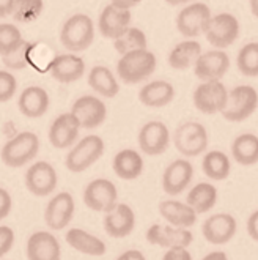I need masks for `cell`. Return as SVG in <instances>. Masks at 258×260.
Segmentation results:
<instances>
[{
	"label": "cell",
	"instance_id": "obj_20",
	"mask_svg": "<svg viewBox=\"0 0 258 260\" xmlns=\"http://www.w3.org/2000/svg\"><path fill=\"white\" fill-rule=\"evenodd\" d=\"M79 129V121L71 112L62 114L52 121L49 128V142L58 150L69 148L78 141Z\"/></svg>",
	"mask_w": 258,
	"mask_h": 260
},
{
	"label": "cell",
	"instance_id": "obj_27",
	"mask_svg": "<svg viewBox=\"0 0 258 260\" xmlns=\"http://www.w3.org/2000/svg\"><path fill=\"white\" fill-rule=\"evenodd\" d=\"M65 240L76 251L87 254V255H92V257L104 255L105 249H107L105 248V243L101 238L88 234L87 231H84V229H78V227L68 231L65 235Z\"/></svg>",
	"mask_w": 258,
	"mask_h": 260
},
{
	"label": "cell",
	"instance_id": "obj_10",
	"mask_svg": "<svg viewBox=\"0 0 258 260\" xmlns=\"http://www.w3.org/2000/svg\"><path fill=\"white\" fill-rule=\"evenodd\" d=\"M227 91L225 85L220 81L203 82L194 91V104L200 112L206 115H214L222 112L227 103Z\"/></svg>",
	"mask_w": 258,
	"mask_h": 260
},
{
	"label": "cell",
	"instance_id": "obj_34",
	"mask_svg": "<svg viewBox=\"0 0 258 260\" xmlns=\"http://www.w3.org/2000/svg\"><path fill=\"white\" fill-rule=\"evenodd\" d=\"M114 48L121 55L132 52V51L146 49V37L140 28L129 27L123 35L114 40Z\"/></svg>",
	"mask_w": 258,
	"mask_h": 260
},
{
	"label": "cell",
	"instance_id": "obj_42",
	"mask_svg": "<svg viewBox=\"0 0 258 260\" xmlns=\"http://www.w3.org/2000/svg\"><path fill=\"white\" fill-rule=\"evenodd\" d=\"M162 260H192L191 252L188 251V248H170L167 249V252L164 254Z\"/></svg>",
	"mask_w": 258,
	"mask_h": 260
},
{
	"label": "cell",
	"instance_id": "obj_5",
	"mask_svg": "<svg viewBox=\"0 0 258 260\" xmlns=\"http://www.w3.org/2000/svg\"><path fill=\"white\" fill-rule=\"evenodd\" d=\"M173 144L183 156H199L208 147V131L199 121H185L176 128Z\"/></svg>",
	"mask_w": 258,
	"mask_h": 260
},
{
	"label": "cell",
	"instance_id": "obj_33",
	"mask_svg": "<svg viewBox=\"0 0 258 260\" xmlns=\"http://www.w3.org/2000/svg\"><path fill=\"white\" fill-rule=\"evenodd\" d=\"M202 169L205 175L214 181H222L230 175L232 164L229 156L220 150H212L208 151L203 161H202Z\"/></svg>",
	"mask_w": 258,
	"mask_h": 260
},
{
	"label": "cell",
	"instance_id": "obj_12",
	"mask_svg": "<svg viewBox=\"0 0 258 260\" xmlns=\"http://www.w3.org/2000/svg\"><path fill=\"white\" fill-rule=\"evenodd\" d=\"M146 241L159 248H188L194 235L188 229H178L169 224H153L146 231Z\"/></svg>",
	"mask_w": 258,
	"mask_h": 260
},
{
	"label": "cell",
	"instance_id": "obj_11",
	"mask_svg": "<svg viewBox=\"0 0 258 260\" xmlns=\"http://www.w3.org/2000/svg\"><path fill=\"white\" fill-rule=\"evenodd\" d=\"M71 114L78 118L81 128L95 129L104 123L105 117H107V109L99 98L85 95L74 101Z\"/></svg>",
	"mask_w": 258,
	"mask_h": 260
},
{
	"label": "cell",
	"instance_id": "obj_21",
	"mask_svg": "<svg viewBox=\"0 0 258 260\" xmlns=\"http://www.w3.org/2000/svg\"><path fill=\"white\" fill-rule=\"evenodd\" d=\"M62 248L58 240L46 231L35 232L27 240V260H60Z\"/></svg>",
	"mask_w": 258,
	"mask_h": 260
},
{
	"label": "cell",
	"instance_id": "obj_22",
	"mask_svg": "<svg viewBox=\"0 0 258 260\" xmlns=\"http://www.w3.org/2000/svg\"><path fill=\"white\" fill-rule=\"evenodd\" d=\"M131 24V11L129 10H118L112 5H107L99 14V34L104 38L117 40L129 28Z\"/></svg>",
	"mask_w": 258,
	"mask_h": 260
},
{
	"label": "cell",
	"instance_id": "obj_6",
	"mask_svg": "<svg viewBox=\"0 0 258 260\" xmlns=\"http://www.w3.org/2000/svg\"><path fill=\"white\" fill-rule=\"evenodd\" d=\"M256 104V90L250 85H238L232 91H229L225 108L220 114L229 121H244L255 112Z\"/></svg>",
	"mask_w": 258,
	"mask_h": 260
},
{
	"label": "cell",
	"instance_id": "obj_28",
	"mask_svg": "<svg viewBox=\"0 0 258 260\" xmlns=\"http://www.w3.org/2000/svg\"><path fill=\"white\" fill-rule=\"evenodd\" d=\"M112 167L121 180H135L143 172V159L135 150L125 148L115 155Z\"/></svg>",
	"mask_w": 258,
	"mask_h": 260
},
{
	"label": "cell",
	"instance_id": "obj_8",
	"mask_svg": "<svg viewBox=\"0 0 258 260\" xmlns=\"http://www.w3.org/2000/svg\"><path fill=\"white\" fill-rule=\"evenodd\" d=\"M118 191L107 178H96L90 181L84 189V204L93 211L107 213L117 205Z\"/></svg>",
	"mask_w": 258,
	"mask_h": 260
},
{
	"label": "cell",
	"instance_id": "obj_49",
	"mask_svg": "<svg viewBox=\"0 0 258 260\" xmlns=\"http://www.w3.org/2000/svg\"><path fill=\"white\" fill-rule=\"evenodd\" d=\"M256 2L258 0H250V7H252V14L256 18L258 16V8H256Z\"/></svg>",
	"mask_w": 258,
	"mask_h": 260
},
{
	"label": "cell",
	"instance_id": "obj_25",
	"mask_svg": "<svg viewBox=\"0 0 258 260\" xmlns=\"http://www.w3.org/2000/svg\"><path fill=\"white\" fill-rule=\"evenodd\" d=\"M159 215L169 225L178 229H189L197 222V213L186 202L179 201H162L159 204Z\"/></svg>",
	"mask_w": 258,
	"mask_h": 260
},
{
	"label": "cell",
	"instance_id": "obj_7",
	"mask_svg": "<svg viewBox=\"0 0 258 260\" xmlns=\"http://www.w3.org/2000/svg\"><path fill=\"white\" fill-rule=\"evenodd\" d=\"M239 35V22L229 13H222L217 16H211L206 30H205V37L209 44H212L217 49H225L232 46Z\"/></svg>",
	"mask_w": 258,
	"mask_h": 260
},
{
	"label": "cell",
	"instance_id": "obj_23",
	"mask_svg": "<svg viewBox=\"0 0 258 260\" xmlns=\"http://www.w3.org/2000/svg\"><path fill=\"white\" fill-rule=\"evenodd\" d=\"M51 76L62 84H71L79 81L85 73L84 60L74 54L57 55L49 65Z\"/></svg>",
	"mask_w": 258,
	"mask_h": 260
},
{
	"label": "cell",
	"instance_id": "obj_2",
	"mask_svg": "<svg viewBox=\"0 0 258 260\" xmlns=\"http://www.w3.org/2000/svg\"><path fill=\"white\" fill-rule=\"evenodd\" d=\"M38 151H40L38 136L32 131H22L11 137L2 147L0 158H2L4 164H7L8 167L18 169V167H22L24 164L35 159Z\"/></svg>",
	"mask_w": 258,
	"mask_h": 260
},
{
	"label": "cell",
	"instance_id": "obj_3",
	"mask_svg": "<svg viewBox=\"0 0 258 260\" xmlns=\"http://www.w3.org/2000/svg\"><path fill=\"white\" fill-rule=\"evenodd\" d=\"M95 38L93 21L87 14H74L60 30V41L71 52H81L90 48Z\"/></svg>",
	"mask_w": 258,
	"mask_h": 260
},
{
	"label": "cell",
	"instance_id": "obj_41",
	"mask_svg": "<svg viewBox=\"0 0 258 260\" xmlns=\"http://www.w3.org/2000/svg\"><path fill=\"white\" fill-rule=\"evenodd\" d=\"M11 208H13V199L10 192L4 188H0V221L10 215Z\"/></svg>",
	"mask_w": 258,
	"mask_h": 260
},
{
	"label": "cell",
	"instance_id": "obj_15",
	"mask_svg": "<svg viewBox=\"0 0 258 260\" xmlns=\"http://www.w3.org/2000/svg\"><path fill=\"white\" fill-rule=\"evenodd\" d=\"M170 144V131L162 121L153 120L145 123L139 133V147L150 156H158L167 150Z\"/></svg>",
	"mask_w": 258,
	"mask_h": 260
},
{
	"label": "cell",
	"instance_id": "obj_14",
	"mask_svg": "<svg viewBox=\"0 0 258 260\" xmlns=\"http://www.w3.org/2000/svg\"><path fill=\"white\" fill-rule=\"evenodd\" d=\"M230 68V58L222 51H209L200 54L194 63L195 76L203 82L220 81Z\"/></svg>",
	"mask_w": 258,
	"mask_h": 260
},
{
	"label": "cell",
	"instance_id": "obj_19",
	"mask_svg": "<svg viewBox=\"0 0 258 260\" xmlns=\"http://www.w3.org/2000/svg\"><path fill=\"white\" fill-rule=\"evenodd\" d=\"M135 227V213L126 204H117L104 216V231L112 238H125Z\"/></svg>",
	"mask_w": 258,
	"mask_h": 260
},
{
	"label": "cell",
	"instance_id": "obj_39",
	"mask_svg": "<svg viewBox=\"0 0 258 260\" xmlns=\"http://www.w3.org/2000/svg\"><path fill=\"white\" fill-rule=\"evenodd\" d=\"M18 82L10 71H0V103L10 101L16 93Z\"/></svg>",
	"mask_w": 258,
	"mask_h": 260
},
{
	"label": "cell",
	"instance_id": "obj_37",
	"mask_svg": "<svg viewBox=\"0 0 258 260\" xmlns=\"http://www.w3.org/2000/svg\"><path fill=\"white\" fill-rule=\"evenodd\" d=\"M32 49H33L32 43L22 41L16 49L2 57L5 67L10 68V70H24V68H27L28 63H30V54H32Z\"/></svg>",
	"mask_w": 258,
	"mask_h": 260
},
{
	"label": "cell",
	"instance_id": "obj_48",
	"mask_svg": "<svg viewBox=\"0 0 258 260\" xmlns=\"http://www.w3.org/2000/svg\"><path fill=\"white\" fill-rule=\"evenodd\" d=\"M167 4L172 5V7H176V5H183V4H188L191 0H165Z\"/></svg>",
	"mask_w": 258,
	"mask_h": 260
},
{
	"label": "cell",
	"instance_id": "obj_47",
	"mask_svg": "<svg viewBox=\"0 0 258 260\" xmlns=\"http://www.w3.org/2000/svg\"><path fill=\"white\" fill-rule=\"evenodd\" d=\"M202 260H229L227 254L224 251H212L209 254H206Z\"/></svg>",
	"mask_w": 258,
	"mask_h": 260
},
{
	"label": "cell",
	"instance_id": "obj_46",
	"mask_svg": "<svg viewBox=\"0 0 258 260\" xmlns=\"http://www.w3.org/2000/svg\"><path fill=\"white\" fill-rule=\"evenodd\" d=\"M13 10V0H0V18L10 16Z\"/></svg>",
	"mask_w": 258,
	"mask_h": 260
},
{
	"label": "cell",
	"instance_id": "obj_32",
	"mask_svg": "<svg viewBox=\"0 0 258 260\" xmlns=\"http://www.w3.org/2000/svg\"><path fill=\"white\" fill-rule=\"evenodd\" d=\"M232 155L241 166H253L258 161V137L252 133L239 134L232 144Z\"/></svg>",
	"mask_w": 258,
	"mask_h": 260
},
{
	"label": "cell",
	"instance_id": "obj_13",
	"mask_svg": "<svg viewBox=\"0 0 258 260\" xmlns=\"http://www.w3.org/2000/svg\"><path fill=\"white\" fill-rule=\"evenodd\" d=\"M57 172L46 161H36L25 172V186L36 197H46L57 188Z\"/></svg>",
	"mask_w": 258,
	"mask_h": 260
},
{
	"label": "cell",
	"instance_id": "obj_44",
	"mask_svg": "<svg viewBox=\"0 0 258 260\" xmlns=\"http://www.w3.org/2000/svg\"><path fill=\"white\" fill-rule=\"evenodd\" d=\"M142 0H112V7L118 10H131L132 7H137Z\"/></svg>",
	"mask_w": 258,
	"mask_h": 260
},
{
	"label": "cell",
	"instance_id": "obj_40",
	"mask_svg": "<svg viewBox=\"0 0 258 260\" xmlns=\"http://www.w3.org/2000/svg\"><path fill=\"white\" fill-rule=\"evenodd\" d=\"M14 244V232L8 225H0V258L7 255Z\"/></svg>",
	"mask_w": 258,
	"mask_h": 260
},
{
	"label": "cell",
	"instance_id": "obj_43",
	"mask_svg": "<svg viewBox=\"0 0 258 260\" xmlns=\"http://www.w3.org/2000/svg\"><path fill=\"white\" fill-rule=\"evenodd\" d=\"M247 234L249 237L256 241L258 240V211H252V215L247 219Z\"/></svg>",
	"mask_w": 258,
	"mask_h": 260
},
{
	"label": "cell",
	"instance_id": "obj_24",
	"mask_svg": "<svg viewBox=\"0 0 258 260\" xmlns=\"http://www.w3.org/2000/svg\"><path fill=\"white\" fill-rule=\"evenodd\" d=\"M49 104H51V100H49L48 91L38 85L27 87L21 93L19 101H18L21 114L28 118L43 117L48 112Z\"/></svg>",
	"mask_w": 258,
	"mask_h": 260
},
{
	"label": "cell",
	"instance_id": "obj_36",
	"mask_svg": "<svg viewBox=\"0 0 258 260\" xmlns=\"http://www.w3.org/2000/svg\"><path fill=\"white\" fill-rule=\"evenodd\" d=\"M43 0H13L11 14L18 22H32L40 18Z\"/></svg>",
	"mask_w": 258,
	"mask_h": 260
},
{
	"label": "cell",
	"instance_id": "obj_17",
	"mask_svg": "<svg viewBox=\"0 0 258 260\" xmlns=\"http://www.w3.org/2000/svg\"><path fill=\"white\" fill-rule=\"evenodd\" d=\"M74 216V197L63 191L54 196L44 211V221L52 231H62Z\"/></svg>",
	"mask_w": 258,
	"mask_h": 260
},
{
	"label": "cell",
	"instance_id": "obj_18",
	"mask_svg": "<svg viewBox=\"0 0 258 260\" xmlns=\"http://www.w3.org/2000/svg\"><path fill=\"white\" fill-rule=\"evenodd\" d=\"M236 229L238 222L232 215H229V213H217V215L209 216L203 222L202 232L208 243L225 244L235 237Z\"/></svg>",
	"mask_w": 258,
	"mask_h": 260
},
{
	"label": "cell",
	"instance_id": "obj_45",
	"mask_svg": "<svg viewBox=\"0 0 258 260\" xmlns=\"http://www.w3.org/2000/svg\"><path fill=\"white\" fill-rule=\"evenodd\" d=\"M117 260H146V258H145V255L140 251L129 249V251H125L121 255H118Z\"/></svg>",
	"mask_w": 258,
	"mask_h": 260
},
{
	"label": "cell",
	"instance_id": "obj_38",
	"mask_svg": "<svg viewBox=\"0 0 258 260\" xmlns=\"http://www.w3.org/2000/svg\"><path fill=\"white\" fill-rule=\"evenodd\" d=\"M21 30L13 24H0V55H7L22 43Z\"/></svg>",
	"mask_w": 258,
	"mask_h": 260
},
{
	"label": "cell",
	"instance_id": "obj_30",
	"mask_svg": "<svg viewBox=\"0 0 258 260\" xmlns=\"http://www.w3.org/2000/svg\"><path fill=\"white\" fill-rule=\"evenodd\" d=\"M200 54H202V46L199 41L188 40L183 43H178L169 54V65L173 70H179V71L188 70L194 67L195 60L200 57Z\"/></svg>",
	"mask_w": 258,
	"mask_h": 260
},
{
	"label": "cell",
	"instance_id": "obj_29",
	"mask_svg": "<svg viewBox=\"0 0 258 260\" xmlns=\"http://www.w3.org/2000/svg\"><path fill=\"white\" fill-rule=\"evenodd\" d=\"M88 85L104 98H115L120 91V85L115 79L114 73L107 67H102V65L93 67L90 70Z\"/></svg>",
	"mask_w": 258,
	"mask_h": 260
},
{
	"label": "cell",
	"instance_id": "obj_1",
	"mask_svg": "<svg viewBox=\"0 0 258 260\" xmlns=\"http://www.w3.org/2000/svg\"><path fill=\"white\" fill-rule=\"evenodd\" d=\"M156 70V55L148 49L132 51L125 55L117 63L118 78L128 85L139 84L150 78Z\"/></svg>",
	"mask_w": 258,
	"mask_h": 260
},
{
	"label": "cell",
	"instance_id": "obj_16",
	"mask_svg": "<svg viewBox=\"0 0 258 260\" xmlns=\"http://www.w3.org/2000/svg\"><path fill=\"white\" fill-rule=\"evenodd\" d=\"M194 177V167L188 159H175L162 174V189L167 196L185 192Z\"/></svg>",
	"mask_w": 258,
	"mask_h": 260
},
{
	"label": "cell",
	"instance_id": "obj_35",
	"mask_svg": "<svg viewBox=\"0 0 258 260\" xmlns=\"http://www.w3.org/2000/svg\"><path fill=\"white\" fill-rule=\"evenodd\" d=\"M238 70L247 76V78H256L258 76V43H249L238 52L236 57Z\"/></svg>",
	"mask_w": 258,
	"mask_h": 260
},
{
	"label": "cell",
	"instance_id": "obj_9",
	"mask_svg": "<svg viewBox=\"0 0 258 260\" xmlns=\"http://www.w3.org/2000/svg\"><path fill=\"white\" fill-rule=\"evenodd\" d=\"M211 19V10L205 4H191L183 8L176 16V27L186 38H195L205 34L206 25Z\"/></svg>",
	"mask_w": 258,
	"mask_h": 260
},
{
	"label": "cell",
	"instance_id": "obj_26",
	"mask_svg": "<svg viewBox=\"0 0 258 260\" xmlns=\"http://www.w3.org/2000/svg\"><path fill=\"white\" fill-rule=\"evenodd\" d=\"M175 98V88L167 81H153L143 85L139 91V100L146 108H164Z\"/></svg>",
	"mask_w": 258,
	"mask_h": 260
},
{
	"label": "cell",
	"instance_id": "obj_31",
	"mask_svg": "<svg viewBox=\"0 0 258 260\" xmlns=\"http://www.w3.org/2000/svg\"><path fill=\"white\" fill-rule=\"evenodd\" d=\"M217 202V189L211 183H199L195 185L186 197V204L199 215L214 208Z\"/></svg>",
	"mask_w": 258,
	"mask_h": 260
},
{
	"label": "cell",
	"instance_id": "obj_4",
	"mask_svg": "<svg viewBox=\"0 0 258 260\" xmlns=\"http://www.w3.org/2000/svg\"><path fill=\"white\" fill-rule=\"evenodd\" d=\"M104 153V141L96 134L85 136L84 139H81L76 145L71 147L69 153L66 155L65 164L66 169L81 174L87 171L90 166H93Z\"/></svg>",
	"mask_w": 258,
	"mask_h": 260
}]
</instances>
